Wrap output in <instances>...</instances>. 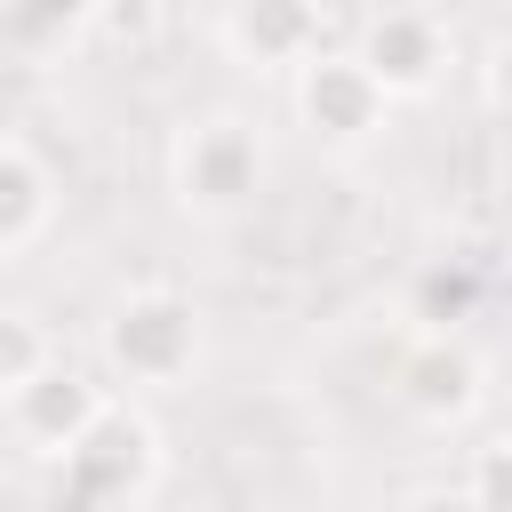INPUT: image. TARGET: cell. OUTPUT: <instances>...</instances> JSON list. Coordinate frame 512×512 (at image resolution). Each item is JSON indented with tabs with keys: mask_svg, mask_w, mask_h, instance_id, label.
<instances>
[{
	"mask_svg": "<svg viewBox=\"0 0 512 512\" xmlns=\"http://www.w3.org/2000/svg\"><path fill=\"white\" fill-rule=\"evenodd\" d=\"M264 192V136L232 112H208L176 136V200L192 216H240Z\"/></svg>",
	"mask_w": 512,
	"mask_h": 512,
	"instance_id": "obj_2",
	"label": "cell"
},
{
	"mask_svg": "<svg viewBox=\"0 0 512 512\" xmlns=\"http://www.w3.org/2000/svg\"><path fill=\"white\" fill-rule=\"evenodd\" d=\"M104 368L120 384H184L200 368V304L184 288H128L104 312Z\"/></svg>",
	"mask_w": 512,
	"mask_h": 512,
	"instance_id": "obj_1",
	"label": "cell"
},
{
	"mask_svg": "<svg viewBox=\"0 0 512 512\" xmlns=\"http://www.w3.org/2000/svg\"><path fill=\"white\" fill-rule=\"evenodd\" d=\"M48 360H56V352H48V328H40L32 312H0V400L24 392Z\"/></svg>",
	"mask_w": 512,
	"mask_h": 512,
	"instance_id": "obj_12",
	"label": "cell"
},
{
	"mask_svg": "<svg viewBox=\"0 0 512 512\" xmlns=\"http://www.w3.org/2000/svg\"><path fill=\"white\" fill-rule=\"evenodd\" d=\"M400 512H472V496L464 488H416V496H400Z\"/></svg>",
	"mask_w": 512,
	"mask_h": 512,
	"instance_id": "obj_15",
	"label": "cell"
},
{
	"mask_svg": "<svg viewBox=\"0 0 512 512\" xmlns=\"http://www.w3.org/2000/svg\"><path fill=\"white\" fill-rule=\"evenodd\" d=\"M224 40H232L248 64L304 72V64L320 56V0H232Z\"/></svg>",
	"mask_w": 512,
	"mask_h": 512,
	"instance_id": "obj_8",
	"label": "cell"
},
{
	"mask_svg": "<svg viewBox=\"0 0 512 512\" xmlns=\"http://www.w3.org/2000/svg\"><path fill=\"white\" fill-rule=\"evenodd\" d=\"M376 80H384V96H424L440 72H448V32L424 16V8H376L368 24H360V48H352Z\"/></svg>",
	"mask_w": 512,
	"mask_h": 512,
	"instance_id": "obj_5",
	"label": "cell"
},
{
	"mask_svg": "<svg viewBox=\"0 0 512 512\" xmlns=\"http://www.w3.org/2000/svg\"><path fill=\"white\" fill-rule=\"evenodd\" d=\"M296 120H304L312 144L352 152V144H368V136L392 120V96H384V80H376L352 48H320V56L296 72Z\"/></svg>",
	"mask_w": 512,
	"mask_h": 512,
	"instance_id": "obj_4",
	"label": "cell"
},
{
	"mask_svg": "<svg viewBox=\"0 0 512 512\" xmlns=\"http://www.w3.org/2000/svg\"><path fill=\"white\" fill-rule=\"evenodd\" d=\"M464 496H472V512H512V432H496V440L472 456Z\"/></svg>",
	"mask_w": 512,
	"mask_h": 512,
	"instance_id": "obj_13",
	"label": "cell"
},
{
	"mask_svg": "<svg viewBox=\"0 0 512 512\" xmlns=\"http://www.w3.org/2000/svg\"><path fill=\"white\" fill-rule=\"evenodd\" d=\"M96 0H8L0 8V40L16 56H64L80 32H88Z\"/></svg>",
	"mask_w": 512,
	"mask_h": 512,
	"instance_id": "obj_11",
	"label": "cell"
},
{
	"mask_svg": "<svg viewBox=\"0 0 512 512\" xmlns=\"http://www.w3.org/2000/svg\"><path fill=\"white\" fill-rule=\"evenodd\" d=\"M32 512H104V504H96V496H80V488H64V480H56V488H48V496H40V504H32Z\"/></svg>",
	"mask_w": 512,
	"mask_h": 512,
	"instance_id": "obj_16",
	"label": "cell"
},
{
	"mask_svg": "<svg viewBox=\"0 0 512 512\" xmlns=\"http://www.w3.org/2000/svg\"><path fill=\"white\" fill-rule=\"evenodd\" d=\"M112 400L80 376V368H64V360H48L24 392H8V424H16V440L24 448H40V456H64L96 416H104Z\"/></svg>",
	"mask_w": 512,
	"mask_h": 512,
	"instance_id": "obj_6",
	"label": "cell"
},
{
	"mask_svg": "<svg viewBox=\"0 0 512 512\" xmlns=\"http://www.w3.org/2000/svg\"><path fill=\"white\" fill-rule=\"evenodd\" d=\"M488 104H496V112H512V40H496V48H488Z\"/></svg>",
	"mask_w": 512,
	"mask_h": 512,
	"instance_id": "obj_14",
	"label": "cell"
},
{
	"mask_svg": "<svg viewBox=\"0 0 512 512\" xmlns=\"http://www.w3.org/2000/svg\"><path fill=\"white\" fill-rule=\"evenodd\" d=\"M56 480L80 488V496H96L104 512H120V504H136V496L160 480V432H152L136 408H104V416L56 456Z\"/></svg>",
	"mask_w": 512,
	"mask_h": 512,
	"instance_id": "obj_3",
	"label": "cell"
},
{
	"mask_svg": "<svg viewBox=\"0 0 512 512\" xmlns=\"http://www.w3.org/2000/svg\"><path fill=\"white\" fill-rule=\"evenodd\" d=\"M472 312H480V272L464 256H432L408 280V320H424V336H456Z\"/></svg>",
	"mask_w": 512,
	"mask_h": 512,
	"instance_id": "obj_10",
	"label": "cell"
},
{
	"mask_svg": "<svg viewBox=\"0 0 512 512\" xmlns=\"http://www.w3.org/2000/svg\"><path fill=\"white\" fill-rule=\"evenodd\" d=\"M48 208H56L48 168H40L24 144H8V136H0V256H8V248H24V240H40Z\"/></svg>",
	"mask_w": 512,
	"mask_h": 512,
	"instance_id": "obj_9",
	"label": "cell"
},
{
	"mask_svg": "<svg viewBox=\"0 0 512 512\" xmlns=\"http://www.w3.org/2000/svg\"><path fill=\"white\" fill-rule=\"evenodd\" d=\"M400 408L424 416V424H456L480 408V360L464 336H424L408 360H400Z\"/></svg>",
	"mask_w": 512,
	"mask_h": 512,
	"instance_id": "obj_7",
	"label": "cell"
},
{
	"mask_svg": "<svg viewBox=\"0 0 512 512\" xmlns=\"http://www.w3.org/2000/svg\"><path fill=\"white\" fill-rule=\"evenodd\" d=\"M0 8H8V0H0Z\"/></svg>",
	"mask_w": 512,
	"mask_h": 512,
	"instance_id": "obj_17",
	"label": "cell"
}]
</instances>
